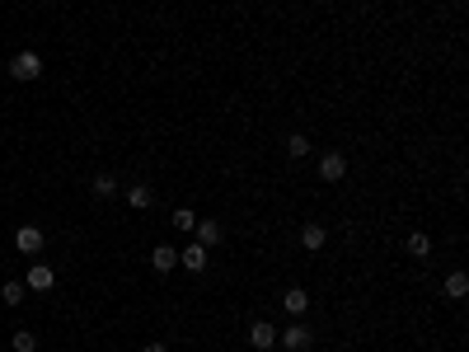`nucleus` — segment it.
Here are the masks:
<instances>
[{"label":"nucleus","instance_id":"7ed1b4c3","mask_svg":"<svg viewBox=\"0 0 469 352\" xmlns=\"http://www.w3.org/2000/svg\"><path fill=\"white\" fill-rule=\"evenodd\" d=\"M319 179L343 183V179H348V160H343L338 151H324V156H319Z\"/></svg>","mask_w":469,"mask_h":352},{"label":"nucleus","instance_id":"f03ea898","mask_svg":"<svg viewBox=\"0 0 469 352\" xmlns=\"http://www.w3.org/2000/svg\"><path fill=\"white\" fill-rule=\"evenodd\" d=\"M179 263L188 268V273H207L211 249H207V245H197V240H193V245H183V249H179Z\"/></svg>","mask_w":469,"mask_h":352},{"label":"nucleus","instance_id":"ddd939ff","mask_svg":"<svg viewBox=\"0 0 469 352\" xmlns=\"http://www.w3.org/2000/svg\"><path fill=\"white\" fill-rule=\"evenodd\" d=\"M249 343H254V348H273V343H277V329L268 324V319H259V324L249 329Z\"/></svg>","mask_w":469,"mask_h":352},{"label":"nucleus","instance_id":"4468645a","mask_svg":"<svg viewBox=\"0 0 469 352\" xmlns=\"http://www.w3.org/2000/svg\"><path fill=\"white\" fill-rule=\"evenodd\" d=\"M127 202H131L136 211H146L150 202H155V193H150V183H131V188H127Z\"/></svg>","mask_w":469,"mask_h":352},{"label":"nucleus","instance_id":"a211bd4d","mask_svg":"<svg viewBox=\"0 0 469 352\" xmlns=\"http://www.w3.org/2000/svg\"><path fill=\"white\" fill-rule=\"evenodd\" d=\"M170 221H174V230H193V225H197V211L179 207V211H174V216H170Z\"/></svg>","mask_w":469,"mask_h":352},{"label":"nucleus","instance_id":"dca6fc26","mask_svg":"<svg viewBox=\"0 0 469 352\" xmlns=\"http://www.w3.org/2000/svg\"><path fill=\"white\" fill-rule=\"evenodd\" d=\"M0 296H5V305H19V300L28 296V287H24V282H5V287H0Z\"/></svg>","mask_w":469,"mask_h":352},{"label":"nucleus","instance_id":"f257e3e1","mask_svg":"<svg viewBox=\"0 0 469 352\" xmlns=\"http://www.w3.org/2000/svg\"><path fill=\"white\" fill-rule=\"evenodd\" d=\"M10 76L14 80H38L42 76V57L38 52H14L10 57Z\"/></svg>","mask_w":469,"mask_h":352},{"label":"nucleus","instance_id":"f3484780","mask_svg":"<svg viewBox=\"0 0 469 352\" xmlns=\"http://www.w3.org/2000/svg\"><path fill=\"white\" fill-rule=\"evenodd\" d=\"M90 188H94V197H113V193H117V179H113V174H99Z\"/></svg>","mask_w":469,"mask_h":352},{"label":"nucleus","instance_id":"39448f33","mask_svg":"<svg viewBox=\"0 0 469 352\" xmlns=\"http://www.w3.org/2000/svg\"><path fill=\"white\" fill-rule=\"evenodd\" d=\"M310 343H314V334H310L305 324L282 329V348H287V352H310Z\"/></svg>","mask_w":469,"mask_h":352},{"label":"nucleus","instance_id":"423d86ee","mask_svg":"<svg viewBox=\"0 0 469 352\" xmlns=\"http://www.w3.org/2000/svg\"><path fill=\"white\" fill-rule=\"evenodd\" d=\"M52 282H57L52 268H47V263H33V268H28V282H24V287H28V291H52Z\"/></svg>","mask_w":469,"mask_h":352},{"label":"nucleus","instance_id":"aec40b11","mask_svg":"<svg viewBox=\"0 0 469 352\" xmlns=\"http://www.w3.org/2000/svg\"><path fill=\"white\" fill-rule=\"evenodd\" d=\"M141 352H170V348H165V343H146Z\"/></svg>","mask_w":469,"mask_h":352},{"label":"nucleus","instance_id":"0eeeda50","mask_svg":"<svg viewBox=\"0 0 469 352\" xmlns=\"http://www.w3.org/2000/svg\"><path fill=\"white\" fill-rule=\"evenodd\" d=\"M150 263H155V273H174V268H179V249H174V245H155V249H150Z\"/></svg>","mask_w":469,"mask_h":352},{"label":"nucleus","instance_id":"6e6552de","mask_svg":"<svg viewBox=\"0 0 469 352\" xmlns=\"http://www.w3.org/2000/svg\"><path fill=\"white\" fill-rule=\"evenodd\" d=\"M404 254H408V259H417V263H427V259H432V240H427L422 230H413V235L404 240Z\"/></svg>","mask_w":469,"mask_h":352},{"label":"nucleus","instance_id":"9d476101","mask_svg":"<svg viewBox=\"0 0 469 352\" xmlns=\"http://www.w3.org/2000/svg\"><path fill=\"white\" fill-rule=\"evenodd\" d=\"M328 245V230H324V225H305V230H300V249H310V254H319V249H324Z\"/></svg>","mask_w":469,"mask_h":352},{"label":"nucleus","instance_id":"20e7f679","mask_svg":"<svg viewBox=\"0 0 469 352\" xmlns=\"http://www.w3.org/2000/svg\"><path fill=\"white\" fill-rule=\"evenodd\" d=\"M42 245H47V240H42L38 225H19V230H14V249H19V254H42Z\"/></svg>","mask_w":469,"mask_h":352},{"label":"nucleus","instance_id":"6ab92c4d","mask_svg":"<svg viewBox=\"0 0 469 352\" xmlns=\"http://www.w3.org/2000/svg\"><path fill=\"white\" fill-rule=\"evenodd\" d=\"M33 348H38V334L19 329V334H14V352H33Z\"/></svg>","mask_w":469,"mask_h":352},{"label":"nucleus","instance_id":"412c9836","mask_svg":"<svg viewBox=\"0 0 469 352\" xmlns=\"http://www.w3.org/2000/svg\"><path fill=\"white\" fill-rule=\"evenodd\" d=\"M254 352H268V348H254Z\"/></svg>","mask_w":469,"mask_h":352},{"label":"nucleus","instance_id":"2eb2a0df","mask_svg":"<svg viewBox=\"0 0 469 352\" xmlns=\"http://www.w3.org/2000/svg\"><path fill=\"white\" fill-rule=\"evenodd\" d=\"M287 156H291V160H305V156H310V136L291 131V136H287Z\"/></svg>","mask_w":469,"mask_h":352},{"label":"nucleus","instance_id":"f8f14e48","mask_svg":"<svg viewBox=\"0 0 469 352\" xmlns=\"http://www.w3.org/2000/svg\"><path fill=\"white\" fill-rule=\"evenodd\" d=\"M446 296H451V300H465L469 296V273H460V268H456V273H451V277H446Z\"/></svg>","mask_w":469,"mask_h":352},{"label":"nucleus","instance_id":"1a4fd4ad","mask_svg":"<svg viewBox=\"0 0 469 352\" xmlns=\"http://www.w3.org/2000/svg\"><path fill=\"white\" fill-rule=\"evenodd\" d=\"M193 230H197V245H207V249H216V245H221V240H225L221 221H197Z\"/></svg>","mask_w":469,"mask_h":352},{"label":"nucleus","instance_id":"9b49d317","mask_svg":"<svg viewBox=\"0 0 469 352\" xmlns=\"http://www.w3.org/2000/svg\"><path fill=\"white\" fill-rule=\"evenodd\" d=\"M282 310H287V315H305V310H310V291H300V287L282 291Z\"/></svg>","mask_w":469,"mask_h":352}]
</instances>
